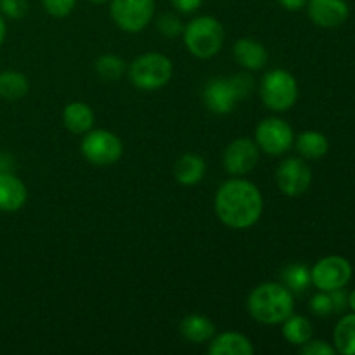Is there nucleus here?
<instances>
[{
    "instance_id": "12",
    "label": "nucleus",
    "mask_w": 355,
    "mask_h": 355,
    "mask_svg": "<svg viewBox=\"0 0 355 355\" xmlns=\"http://www.w3.org/2000/svg\"><path fill=\"white\" fill-rule=\"evenodd\" d=\"M260 158V149L252 139H236L224 151V168L229 175H245L252 172Z\"/></svg>"
},
{
    "instance_id": "37",
    "label": "nucleus",
    "mask_w": 355,
    "mask_h": 355,
    "mask_svg": "<svg viewBox=\"0 0 355 355\" xmlns=\"http://www.w3.org/2000/svg\"><path fill=\"white\" fill-rule=\"evenodd\" d=\"M90 2H94V3H104V2H107V0H90Z\"/></svg>"
},
{
    "instance_id": "24",
    "label": "nucleus",
    "mask_w": 355,
    "mask_h": 355,
    "mask_svg": "<svg viewBox=\"0 0 355 355\" xmlns=\"http://www.w3.org/2000/svg\"><path fill=\"white\" fill-rule=\"evenodd\" d=\"M281 279L291 293H304L312 284L311 269L305 263H290L288 267H284Z\"/></svg>"
},
{
    "instance_id": "10",
    "label": "nucleus",
    "mask_w": 355,
    "mask_h": 355,
    "mask_svg": "<svg viewBox=\"0 0 355 355\" xmlns=\"http://www.w3.org/2000/svg\"><path fill=\"white\" fill-rule=\"evenodd\" d=\"M352 266L342 255L322 257L311 269L312 284L319 291H335L345 288L352 279Z\"/></svg>"
},
{
    "instance_id": "17",
    "label": "nucleus",
    "mask_w": 355,
    "mask_h": 355,
    "mask_svg": "<svg viewBox=\"0 0 355 355\" xmlns=\"http://www.w3.org/2000/svg\"><path fill=\"white\" fill-rule=\"evenodd\" d=\"M94 121H96V114H94L92 107L85 103L75 101L62 110V123L71 134H87L94 128Z\"/></svg>"
},
{
    "instance_id": "8",
    "label": "nucleus",
    "mask_w": 355,
    "mask_h": 355,
    "mask_svg": "<svg viewBox=\"0 0 355 355\" xmlns=\"http://www.w3.org/2000/svg\"><path fill=\"white\" fill-rule=\"evenodd\" d=\"M111 19L127 33H139L155 16V0H111Z\"/></svg>"
},
{
    "instance_id": "20",
    "label": "nucleus",
    "mask_w": 355,
    "mask_h": 355,
    "mask_svg": "<svg viewBox=\"0 0 355 355\" xmlns=\"http://www.w3.org/2000/svg\"><path fill=\"white\" fill-rule=\"evenodd\" d=\"M295 148L305 159H319L328 155L329 141L318 130H305L295 139Z\"/></svg>"
},
{
    "instance_id": "26",
    "label": "nucleus",
    "mask_w": 355,
    "mask_h": 355,
    "mask_svg": "<svg viewBox=\"0 0 355 355\" xmlns=\"http://www.w3.org/2000/svg\"><path fill=\"white\" fill-rule=\"evenodd\" d=\"M309 309L318 318H328V315H331L335 311H333V302L329 291H319V293H315L311 298V302H309Z\"/></svg>"
},
{
    "instance_id": "23",
    "label": "nucleus",
    "mask_w": 355,
    "mask_h": 355,
    "mask_svg": "<svg viewBox=\"0 0 355 355\" xmlns=\"http://www.w3.org/2000/svg\"><path fill=\"white\" fill-rule=\"evenodd\" d=\"M30 90L26 75L19 71H2L0 73V97L6 101H19Z\"/></svg>"
},
{
    "instance_id": "36",
    "label": "nucleus",
    "mask_w": 355,
    "mask_h": 355,
    "mask_svg": "<svg viewBox=\"0 0 355 355\" xmlns=\"http://www.w3.org/2000/svg\"><path fill=\"white\" fill-rule=\"evenodd\" d=\"M349 307H350V311L355 312V290L349 295Z\"/></svg>"
},
{
    "instance_id": "16",
    "label": "nucleus",
    "mask_w": 355,
    "mask_h": 355,
    "mask_svg": "<svg viewBox=\"0 0 355 355\" xmlns=\"http://www.w3.org/2000/svg\"><path fill=\"white\" fill-rule=\"evenodd\" d=\"M210 355H253L255 347L250 342L248 336L236 331H224L220 335H215L210 340L208 347Z\"/></svg>"
},
{
    "instance_id": "32",
    "label": "nucleus",
    "mask_w": 355,
    "mask_h": 355,
    "mask_svg": "<svg viewBox=\"0 0 355 355\" xmlns=\"http://www.w3.org/2000/svg\"><path fill=\"white\" fill-rule=\"evenodd\" d=\"M333 302V311L335 312H343L347 307H349V295L343 291V288L335 291H329Z\"/></svg>"
},
{
    "instance_id": "11",
    "label": "nucleus",
    "mask_w": 355,
    "mask_h": 355,
    "mask_svg": "<svg viewBox=\"0 0 355 355\" xmlns=\"http://www.w3.org/2000/svg\"><path fill=\"white\" fill-rule=\"evenodd\" d=\"M276 184L281 193L297 198L307 193L312 184V170L302 158L283 159L276 170Z\"/></svg>"
},
{
    "instance_id": "18",
    "label": "nucleus",
    "mask_w": 355,
    "mask_h": 355,
    "mask_svg": "<svg viewBox=\"0 0 355 355\" xmlns=\"http://www.w3.org/2000/svg\"><path fill=\"white\" fill-rule=\"evenodd\" d=\"M207 172V163L196 153H187V155L180 156L173 168V175L175 180L182 186H196L201 182Z\"/></svg>"
},
{
    "instance_id": "19",
    "label": "nucleus",
    "mask_w": 355,
    "mask_h": 355,
    "mask_svg": "<svg viewBox=\"0 0 355 355\" xmlns=\"http://www.w3.org/2000/svg\"><path fill=\"white\" fill-rule=\"evenodd\" d=\"M180 335L191 343L210 342L215 336V324L203 314H189L180 321Z\"/></svg>"
},
{
    "instance_id": "30",
    "label": "nucleus",
    "mask_w": 355,
    "mask_h": 355,
    "mask_svg": "<svg viewBox=\"0 0 355 355\" xmlns=\"http://www.w3.org/2000/svg\"><path fill=\"white\" fill-rule=\"evenodd\" d=\"M302 355H335V347L329 345L324 340H309L307 343L300 347Z\"/></svg>"
},
{
    "instance_id": "6",
    "label": "nucleus",
    "mask_w": 355,
    "mask_h": 355,
    "mask_svg": "<svg viewBox=\"0 0 355 355\" xmlns=\"http://www.w3.org/2000/svg\"><path fill=\"white\" fill-rule=\"evenodd\" d=\"M260 99L270 111L291 110L298 99L297 78L283 68H274L263 75L260 82Z\"/></svg>"
},
{
    "instance_id": "22",
    "label": "nucleus",
    "mask_w": 355,
    "mask_h": 355,
    "mask_svg": "<svg viewBox=\"0 0 355 355\" xmlns=\"http://www.w3.org/2000/svg\"><path fill=\"white\" fill-rule=\"evenodd\" d=\"M335 350L342 355H355V312L345 314L333 331Z\"/></svg>"
},
{
    "instance_id": "13",
    "label": "nucleus",
    "mask_w": 355,
    "mask_h": 355,
    "mask_svg": "<svg viewBox=\"0 0 355 355\" xmlns=\"http://www.w3.org/2000/svg\"><path fill=\"white\" fill-rule=\"evenodd\" d=\"M307 12L319 28H338L349 19L350 7L345 0H307Z\"/></svg>"
},
{
    "instance_id": "29",
    "label": "nucleus",
    "mask_w": 355,
    "mask_h": 355,
    "mask_svg": "<svg viewBox=\"0 0 355 355\" xmlns=\"http://www.w3.org/2000/svg\"><path fill=\"white\" fill-rule=\"evenodd\" d=\"M0 12L10 19H21L28 12L26 0H0Z\"/></svg>"
},
{
    "instance_id": "15",
    "label": "nucleus",
    "mask_w": 355,
    "mask_h": 355,
    "mask_svg": "<svg viewBox=\"0 0 355 355\" xmlns=\"http://www.w3.org/2000/svg\"><path fill=\"white\" fill-rule=\"evenodd\" d=\"M26 200L28 191L23 180L14 172L0 173V211H17Z\"/></svg>"
},
{
    "instance_id": "33",
    "label": "nucleus",
    "mask_w": 355,
    "mask_h": 355,
    "mask_svg": "<svg viewBox=\"0 0 355 355\" xmlns=\"http://www.w3.org/2000/svg\"><path fill=\"white\" fill-rule=\"evenodd\" d=\"M281 7H284L290 12H297V10L304 9L307 6V0H277Z\"/></svg>"
},
{
    "instance_id": "28",
    "label": "nucleus",
    "mask_w": 355,
    "mask_h": 355,
    "mask_svg": "<svg viewBox=\"0 0 355 355\" xmlns=\"http://www.w3.org/2000/svg\"><path fill=\"white\" fill-rule=\"evenodd\" d=\"M47 14L54 17H66L75 9L76 0H42Z\"/></svg>"
},
{
    "instance_id": "5",
    "label": "nucleus",
    "mask_w": 355,
    "mask_h": 355,
    "mask_svg": "<svg viewBox=\"0 0 355 355\" xmlns=\"http://www.w3.org/2000/svg\"><path fill=\"white\" fill-rule=\"evenodd\" d=\"M173 64L159 52H146L135 58L128 66V80L139 90L153 92L172 80Z\"/></svg>"
},
{
    "instance_id": "14",
    "label": "nucleus",
    "mask_w": 355,
    "mask_h": 355,
    "mask_svg": "<svg viewBox=\"0 0 355 355\" xmlns=\"http://www.w3.org/2000/svg\"><path fill=\"white\" fill-rule=\"evenodd\" d=\"M236 62L248 71H259L269 61L267 49L253 38H239L232 49Z\"/></svg>"
},
{
    "instance_id": "1",
    "label": "nucleus",
    "mask_w": 355,
    "mask_h": 355,
    "mask_svg": "<svg viewBox=\"0 0 355 355\" xmlns=\"http://www.w3.org/2000/svg\"><path fill=\"white\" fill-rule=\"evenodd\" d=\"M214 207L222 224L243 231L253 227L260 220L263 196L253 182L241 177H232L218 187Z\"/></svg>"
},
{
    "instance_id": "2",
    "label": "nucleus",
    "mask_w": 355,
    "mask_h": 355,
    "mask_svg": "<svg viewBox=\"0 0 355 355\" xmlns=\"http://www.w3.org/2000/svg\"><path fill=\"white\" fill-rule=\"evenodd\" d=\"M246 309L260 324H281L295 312L293 293L284 284L262 283L250 293Z\"/></svg>"
},
{
    "instance_id": "27",
    "label": "nucleus",
    "mask_w": 355,
    "mask_h": 355,
    "mask_svg": "<svg viewBox=\"0 0 355 355\" xmlns=\"http://www.w3.org/2000/svg\"><path fill=\"white\" fill-rule=\"evenodd\" d=\"M156 28H158L159 33L165 35L166 38H173L184 31V26H182V23H180V19L172 12L162 14V16L158 17Z\"/></svg>"
},
{
    "instance_id": "34",
    "label": "nucleus",
    "mask_w": 355,
    "mask_h": 355,
    "mask_svg": "<svg viewBox=\"0 0 355 355\" xmlns=\"http://www.w3.org/2000/svg\"><path fill=\"white\" fill-rule=\"evenodd\" d=\"M14 172V158L7 153H0V173Z\"/></svg>"
},
{
    "instance_id": "31",
    "label": "nucleus",
    "mask_w": 355,
    "mask_h": 355,
    "mask_svg": "<svg viewBox=\"0 0 355 355\" xmlns=\"http://www.w3.org/2000/svg\"><path fill=\"white\" fill-rule=\"evenodd\" d=\"M170 2H172L173 9H177L182 14L196 12L203 6V0H170Z\"/></svg>"
},
{
    "instance_id": "3",
    "label": "nucleus",
    "mask_w": 355,
    "mask_h": 355,
    "mask_svg": "<svg viewBox=\"0 0 355 355\" xmlns=\"http://www.w3.org/2000/svg\"><path fill=\"white\" fill-rule=\"evenodd\" d=\"M253 87L252 76L246 73L224 78V76H215L208 80L207 85L203 87V103L211 113L215 114H227L236 107V104L245 99Z\"/></svg>"
},
{
    "instance_id": "9",
    "label": "nucleus",
    "mask_w": 355,
    "mask_h": 355,
    "mask_svg": "<svg viewBox=\"0 0 355 355\" xmlns=\"http://www.w3.org/2000/svg\"><path fill=\"white\" fill-rule=\"evenodd\" d=\"M255 142L260 151L270 156H281L290 151L291 146H293V128L283 118H266L257 125Z\"/></svg>"
},
{
    "instance_id": "7",
    "label": "nucleus",
    "mask_w": 355,
    "mask_h": 355,
    "mask_svg": "<svg viewBox=\"0 0 355 355\" xmlns=\"http://www.w3.org/2000/svg\"><path fill=\"white\" fill-rule=\"evenodd\" d=\"M82 155L89 163L97 166L114 165L123 155V144L120 137L110 130H89L82 139Z\"/></svg>"
},
{
    "instance_id": "25",
    "label": "nucleus",
    "mask_w": 355,
    "mask_h": 355,
    "mask_svg": "<svg viewBox=\"0 0 355 355\" xmlns=\"http://www.w3.org/2000/svg\"><path fill=\"white\" fill-rule=\"evenodd\" d=\"M96 73L104 82H116L125 71V61L114 54H104L94 64Z\"/></svg>"
},
{
    "instance_id": "35",
    "label": "nucleus",
    "mask_w": 355,
    "mask_h": 355,
    "mask_svg": "<svg viewBox=\"0 0 355 355\" xmlns=\"http://www.w3.org/2000/svg\"><path fill=\"white\" fill-rule=\"evenodd\" d=\"M6 33H7V24H6V19H3V14L0 12V45H2L3 40H6Z\"/></svg>"
},
{
    "instance_id": "21",
    "label": "nucleus",
    "mask_w": 355,
    "mask_h": 355,
    "mask_svg": "<svg viewBox=\"0 0 355 355\" xmlns=\"http://www.w3.org/2000/svg\"><path fill=\"white\" fill-rule=\"evenodd\" d=\"M281 326H283V328H281V333H283L284 340H286L288 343H291V345L302 347L304 343H307L309 340L312 338V335H314L312 322L309 321L307 318H304V315H295V312L286 319V321L281 322Z\"/></svg>"
},
{
    "instance_id": "4",
    "label": "nucleus",
    "mask_w": 355,
    "mask_h": 355,
    "mask_svg": "<svg viewBox=\"0 0 355 355\" xmlns=\"http://www.w3.org/2000/svg\"><path fill=\"white\" fill-rule=\"evenodd\" d=\"M184 45L200 59H210L220 52L225 31L220 21L214 16H198L184 26Z\"/></svg>"
}]
</instances>
